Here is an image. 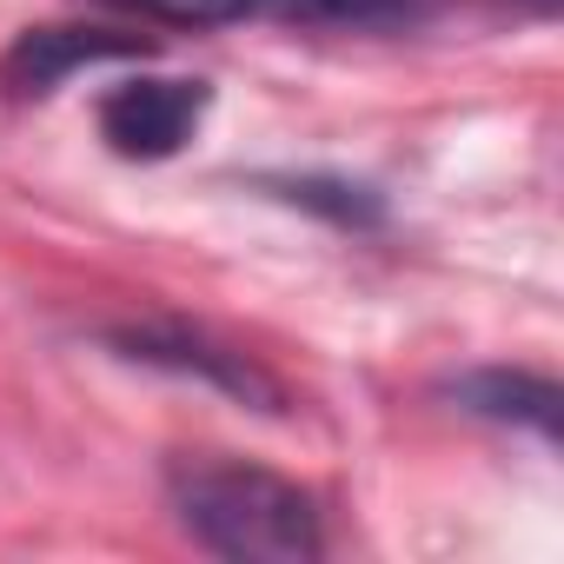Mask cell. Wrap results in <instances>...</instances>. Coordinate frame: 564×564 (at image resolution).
<instances>
[{"label":"cell","mask_w":564,"mask_h":564,"mask_svg":"<svg viewBox=\"0 0 564 564\" xmlns=\"http://www.w3.org/2000/svg\"><path fill=\"white\" fill-rule=\"evenodd\" d=\"M166 498L180 524L232 564H313L326 551V524L306 485L265 465L232 458H180L166 471Z\"/></svg>","instance_id":"1"},{"label":"cell","mask_w":564,"mask_h":564,"mask_svg":"<svg viewBox=\"0 0 564 564\" xmlns=\"http://www.w3.org/2000/svg\"><path fill=\"white\" fill-rule=\"evenodd\" d=\"M107 346H120L127 359L140 366H160V372H180V379H199L252 412H286V386H279L252 352L213 339L206 326H186V319H140V326H113Z\"/></svg>","instance_id":"2"},{"label":"cell","mask_w":564,"mask_h":564,"mask_svg":"<svg viewBox=\"0 0 564 564\" xmlns=\"http://www.w3.org/2000/svg\"><path fill=\"white\" fill-rule=\"evenodd\" d=\"M206 80H127L100 100V140L120 160H173L206 120Z\"/></svg>","instance_id":"3"},{"label":"cell","mask_w":564,"mask_h":564,"mask_svg":"<svg viewBox=\"0 0 564 564\" xmlns=\"http://www.w3.org/2000/svg\"><path fill=\"white\" fill-rule=\"evenodd\" d=\"M147 34H113V28H28L0 54V87L14 100H47L61 80H74L94 61H147Z\"/></svg>","instance_id":"4"},{"label":"cell","mask_w":564,"mask_h":564,"mask_svg":"<svg viewBox=\"0 0 564 564\" xmlns=\"http://www.w3.org/2000/svg\"><path fill=\"white\" fill-rule=\"evenodd\" d=\"M445 392H452L465 412H478V419H498V425H524V432H538V438H557V405H564V392H557L551 379H538V372L485 366V372H458Z\"/></svg>","instance_id":"5"},{"label":"cell","mask_w":564,"mask_h":564,"mask_svg":"<svg viewBox=\"0 0 564 564\" xmlns=\"http://www.w3.org/2000/svg\"><path fill=\"white\" fill-rule=\"evenodd\" d=\"M438 0H252V21H300V28H419Z\"/></svg>","instance_id":"6"},{"label":"cell","mask_w":564,"mask_h":564,"mask_svg":"<svg viewBox=\"0 0 564 564\" xmlns=\"http://www.w3.org/2000/svg\"><path fill=\"white\" fill-rule=\"evenodd\" d=\"M265 193H279V199H293V206H306V213H326L333 226H379V193L372 186H352V180H319V173H272V180H259Z\"/></svg>","instance_id":"7"},{"label":"cell","mask_w":564,"mask_h":564,"mask_svg":"<svg viewBox=\"0 0 564 564\" xmlns=\"http://www.w3.org/2000/svg\"><path fill=\"white\" fill-rule=\"evenodd\" d=\"M120 14L140 21H166V28H226V21H252V0H107Z\"/></svg>","instance_id":"8"}]
</instances>
